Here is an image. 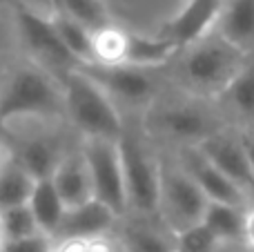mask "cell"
<instances>
[{"label":"cell","mask_w":254,"mask_h":252,"mask_svg":"<svg viewBox=\"0 0 254 252\" xmlns=\"http://www.w3.org/2000/svg\"><path fill=\"white\" fill-rule=\"evenodd\" d=\"M2 244H4V237H2V226H0V250H2Z\"/></svg>","instance_id":"e575fe53"},{"label":"cell","mask_w":254,"mask_h":252,"mask_svg":"<svg viewBox=\"0 0 254 252\" xmlns=\"http://www.w3.org/2000/svg\"><path fill=\"white\" fill-rule=\"evenodd\" d=\"M52 25L56 29L61 43L65 45V49L74 56V61L83 65H94V54H92V31L85 25H80L78 20L69 18L67 13L56 11L52 16Z\"/></svg>","instance_id":"44dd1931"},{"label":"cell","mask_w":254,"mask_h":252,"mask_svg":"<svg viewBox=\"0 0 254 252\" xmlns=\"http://www.w3.org/2000/svg\"><path fill=\"white\" fill-rule=\"evenodd\" d=\"M0 226H2L4 241L25 239V237H34L40 232L29 205H16V208L0 210Z\"/></svg>","instance_id":"484cf974"},{"label":"cell","mask_w":254,"mask_h":252,"mask_svg":"<svg viewBox=\"0 0 254 252\" xmlns=\"http://www.w3.org/2000/svg\"><path fill=\"white\" fill-rule=\"evenodd\" d=\"M223 7V0H188L181 11L161 27L158 36L172 40L179 49H185L210 36L212 27L219 25Z\"/></svg>","instance_id":"ba28073f"},{"label":"cell","mask_w":254,"mask_h":252,"mask_svg":"<svg viewBox=\"0 0 254 252\" xmlns=\"http://www.w3.org/2000/svg\"><path fill=\"white\" fill-rule=\"evenodd\" d=\"M203 226L219 239V244L243 239V223H246V212L241 205L230 203H214L210 201L203 214Z\"/></svg>","instance_id":"ffe728a7"},{"label":"cell","mask_w":254,"mask_h":252,"mask_svg":"<svg viewBox=\"0 0 254 252\" xmlns=\"http://www.w3.org/2000/svg\"><path fill=\"white\" fill-rule=\"evenodd\" d=\"M196 150L201 152L203 159L210 161L228 179H232L239 188L246 190V188L254 186V177H252L250 163H248L243 138H234L230 134L216 132L214 136L205 138L201 145H196Z\"/></svg>","instance_id":"8fae6325"},{"label":"cell","mask_w":254,"mask_h":252,"mask_svg":"<svg viewBox=\"0 0 254 252\" xmlns=\"http://www.w3.org/2000/svg\"><path fill=\"white\" fill-rule=\"evenodd\" d=\"M185 172L198 183V188L203 190V194L207 196V201L214 203H230V205H241L243 188H239L232 179H228L221 170H216L210 161H205L201 156V152H194V156L190 159L188 170Z\"/></svg>","instance_id":"9a60e30c"},{"label":"cell","mask_w":254,"mask_h":252,"mask_svg":"<svg viewBox=\"0 0 254 252\" xmlns=\"http://www.w3.org/2000/svg\"><path fill=\"white\" fill-rule=\"evenodd\" d=\"M2 129H4V123L0 121V161H2V156L7 154V152H4V132Z\"/></svg>","instance_id":"836d02e7"},{"label":"cell","mask_w":254,"mask_h":252,"mask_svg":"<svg viewBox=\"0 0 254 252\" xmlns=\"http://www.w3.org/2000/svg\"><path fill=\"white\" fill-rule=\"evenodd\" d=\"M27 205H29V210L34 212V219H36V223H38L40 232L49 235V237H56L58 228H61L63 219H65L67 205L63 203V199H61V194H58L52 179L36 181L31 199Z\"/></svg>","instance_id":"ac0fdd59"},{"label":"cell","mask_w":254,"mask_h":252,"mask_svg":"<svg viewBox=\"0 0 254 252\" xmlns=\"http://www.w3.org/2000/svg\"><path fill=\"white\" fill-rule=\"evenodd\" d=\"M80 69L107 94L127 103H143L152 96V78L138 67L129 65H83Z\"/></svg>","instance_id":"30bf717a"},{"label":"cell","mask_w":254,"mask_h":252,"mask_svg":"<svg viewBox=\"0 0 254 252\" xmlns=\"http://www.w3.org/2000/svg\"><path fill=\"white\" fill-rule=\"evenodd\" d=\"M114 221H116V214L105 203H101L96 199H89L87 203L67 210L56 235L63 241L65 239L92 241V239H98V237H105V232L114 226Z\"/></svg>","instance_id":"7c38bea8"},{"label":"cell","mask_w":254,"mask_h":252,"mask_svg":"<svg viewBox=\"0 0 254 252\" xmlns=\"http://www.w3.org/2000/svg\"><path fill=\"white\" fill-rule=\"evenodd\" d=\"M52 252H87V241L65 239V241H61V244L54 246Z\"/></svg>","instance_id":"f546056e"},{"label":"cell","mask_w":254,"mask_h":252,"mask_svg":"<svg viewBox=\"0 0 254 252\" xmlns=\"http://www.w3.org/2000/svg\"><path fill=\"white\" fill-rule=\"evenodd\" d=\"M243 241L254 250V205L246 212V223H243Z\"/></svg>","instance_id":"4dcf8cb0"},{"label":"cell","mask_w":254,"mask_h":252,"mask_svg":"<svg viewBox=\"0 0 254 252\" xmlns=\"http://www.w3.org/2000/svg\"><path fill=\"white\" fill-rule=\"evenodd\" d=\"M54 246H56V244H54V237L38 232V235L25 237V239L4 241L2 250H0V252H52Z\"/></svg>","instance_id":"83f0119b"},{"label":"cell","mask_w":254,"mask_h":252,"mask_svg":"<svg viewBox=\"0 0 254 252\" xmlns=\"http://www.w3.org/2000/svg\"><path fill=\"white\" fill-rule=\"evenodd\" d=\"M219 246V239L203 223L176 235V252H216Z\"/></svg>","instance_id":"4316f807"},{"label":"cell","mask_w":254,"mask_h":252,"mask_svg":"<svg viewBox=\"0 0 254 252\" xmlns=\"http://www.w3.org/2000/svg\"><path fill=\"white\" fill-rule=\"evenodd\" d=\"M243 145H246L248 163H250V170H252V177H254V138H250V136H246V138H243Z\"/></svg>","instance_id":"d6a6232c"},{"label":"cell","mask_w":254,"mask_h":252,"mask_svg":"<svg viewBox=\"0 0 254 252\" xmlns=\"http://www.w3.org/2000/svg\"><path fill=\"white\" fill-rule=\"evenodd\" d=\"M16 18L27 49L36 56V65H40L43 69H63L65 74L69 69L80 67L74 61V56L65 49V45L61 43L52 25V18L29 11L22 4L16 7Z\"/></svg>","instance_id":"52a82bcc"},{"label":"cell","mask_w":254,"mask_h":252,"mask_svg":"<svg viewBox=\"0 0 254 252\" xmlns=\"http://www.w3.org/2000/svg\"><path fill=\"white\" fill-rule=\"evenodd\" d=\"M65 110L63 85H56L40 65H20L0 80V121L56 116Z\"/></svg>","instance_id":"7a4b0ae2"},{"label":"cell","mask_w":254,"mask_h":252,"mask_svg":"<svg viewBox=\"0 0 254 252\" xmlns=\"http://www.w3.org/2000/svg\"><path fill=\"white\" fill-rule=\"evenodd\" d=\"M80 152H83V159L89 170L94 199L105 203L116 217H121L127 210V194L119 141L85 138Z\"/></svg>","instance_id":"5b68a950"},{"label":"cell","mask_w":254,"mask_h":252,"mask_svg":"<svg viewBox=\"0 0 254 252\" xmlns=\"http://www.w3.org/2000/svg\"><path fill=\"white\" fill-rule=\"evenodd\" d=\"M121 163H123L127 208H134L140 214H154L161 208V165L138 145L131 136L119 138Z\"/></svg>","instance_id":"277c9868"},{"label":"cell","mask_w":254,"mask_h":252,"mask_svg":"<svg viewBox=\"0 0 254 252\" xmlns=\"http://www.w3.org/2000/svg\"><path fill=\"white\" fill-rule=\"evenodd\" d=\"M58 11H63L69 18L78 20L80 25H85L92 34L103 29V27L112 25L103 0H58Z\"/></svg>","instance_id":"d4e9b609"},{"label":"cell","mask_w":254,"mask_h":252,"mask_svg":"<svg viewBox=\"0 0 254 252\" xmlns=\"http://www.w3.org/2000/svg\"><path fill=\"white\" fill-rule=\"evenodd\" d=\"M87 252H116V250L105 237H98V239L87 241Z\"/></svg>","instance_id":"1f68e13d"},{"label":"cell","mask_w":254,"mask_h":252,"mask_svg":"<svg viewBox=\"0 0 254 252\" xmlns=\"http://www.w3.org/2000/svg\"><path fill=\"white\" fill-rule=\"evenodd\" d=\"M246 63V52L237 49L221 36H205L203 40L185 47L181 80L198 96H223Z\"/></svg>","instance_id":"6da1fadb"},{"label":"cell","mask_w":254,"mask_h":252,"mask_svg":"<svg viewBox=\"0 0 254 252\" xmlns=\"http://www.w3.org/2000/svg\"><path fill=\"white\" fill-rule=\"evenodd\" d=\"M36 181L22 170V165L11 154L0 161V210L27 205L31 199Z\"/></svg>","instance_id":"d6986e66"},{"label":"cell","mask_w":254,"mask_h":252,"mask_svg":"<svg viewBox=\"0 0 254 252\" xmlns=\"http://www.w3.org/2000/svg\"><path fill=\"white\" fill-rule=\"evenodd\" d=\"M65 110L85 138L119 141L123 136V121L112 96L98 87L80 67L63 76Z\"/></svg>","instance_id":"3957f363"},{"label":"cell","mask_w":254,"mask_h":252,"mask_svg":"<svg viewBox=\"0 0 254 252\" xmlns=\"http://www.w3.org/2000/svg\"><path fill=\"white\" fill-rule=\"evenodd\" d=\"M52 181L56 186L58 194H61L63 203L67 205V210L76 208V205H83L89 199H94L92 179H89V170L83 159V152L63 156Z\"/></svg>","instance_id":"4fadbf2b"},{"label":"cell","mask_w":254,"mask_h":252,"mask_svg":"<svg viewBox=\"0 0 254 252\" xmlns=\"http://www.w3.org/2000/svg\"><path fill=\"white\" fill-rule=\"evenodd\" d=\"M225 103L243 119L254 121V61H248L223 96Z\"/></svg>","instance_id":"cb8c5ba5"},{"label":"cell","mask_w":254,"mask_h":252,"mask_svg":"<svg viewBox=\"0 0 254 252\" xmlns=\"http://www.w3.org/2000/svg\"><path fill=\"white\" fill-rule=\"evenodd\" d=\"M127 244L131 252H176V235L170 228L134 223L127 230Z\"/></svg>","instance_id":"603a6c76"},{"label":"cell","mask_w":254,"mask_h":252,"mask_svg":"<svg viewBox=\"0 0 254 252\" xmlns=\"http://www.w3.org/2000/svg\"><path fill=\"white\" fill-rule=\"evenodd\" d=\"M207 196L185 170L161 168V208L165 223L174 235L198 226L207 208Z\"/></svg>","instance_id":"8992f818"},{"label":"cell","mask_w":254,"mask_h":252,"mask_svg":"<svg viewBox=\"0 0 254 252\" xmlns=\"http://www.w3.org/2000/svg\"><path fill=\"white\" fill-rule=\"evenodd\" d=\"M181 52L172 40L163 36H145V34H127V49H125V65L149 69L161 67L167 61L174 58V54Z\"/></svg>","instance_id":"e0dca14e"},{"label":"cell","mask_w":254,"mask_h":252,"mask_svg":"<svg viewBox=\"0 0 254 252\" xmlns=\"http://www.w3.org/2000/svg\"><path fill=\"white\" fill-rule=\"evenodd\" d=\"M20 4L27 7L29 11L47 16V18H52L58 11V0H20Z\"/></svg>","instance_id":"f1b7e54d"},{"label":"cell","mask_w":254,"mask_h":252,"mask_svg":"<svg viewBox=\"0 0 254 252\" xmlns=\"http://www.w3.org/2000/svg\"><path fill=\"white\" fill-rule=\"evenodd\" d=\"M127 34L116 25H107L92 34L94 65H125Z\"/></svg>","instance_id":"7402d4cb"},{"label":"cell","mask_w":254,"mask_h":252,"mask_svg":"<svg viewBox=\"0 0 254 252\" xmlns=\"http://www.w3.org/2000/svg\"><path fill=\"white\" fill-rule=\"evenodd\" d=\"M152 125L161 134L174 138V141L194 143V145H201L205 138L221 132L216 127V121L207 112L198 110L194 105H185V103L165 105L156 110L152 116Z\"/></svg>","instance_id":"9c48e42d"},{"label":"cell","mask_w":254,"mask_h":252,"mask_svg":"<svg viewBox=\"0 0 254 252\" xmlns=\"http://www.w3.org/2000/svg\"><path fill=\"white\" fill-rule=\"evenodd\" d=\"M11 156L22 165V170H25L34 181H43V179L54 177L58 163L63 161L65 154H63L56 138L31 136V138H27V141H22Z\"/></svg>","instance_id":"5bb4252c"},{"label":"cell","mask_w":254,"mask_h":252,"mask_svg":"<svg viewBox=\"0 0 254 252\" xmlns=\"http://www.w3.org/2000/svg\"><path fill=\"white\" fill-rule=\"evenodd\" d=\"M219 31L241 52L254 49V0H230L221 13Z\"/></svg>","instance_id":"2e32d148"}]
</instances>
